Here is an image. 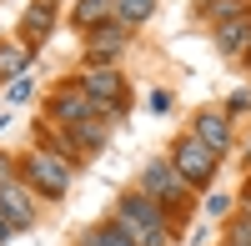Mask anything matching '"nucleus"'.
I'll use <instances>...</instances> for the list:
<instances>
[{
  "instance_id": "15",
  "label": "nucleus",
  "mask_w": 251,
  "mask_h": 246,
  "mask_svg": "<svg viewBox=\"0 0 251 246\" xmlns=\"http://www.w3.org/2000/svg\"><path fill=\"white\" fill-rule=\"evenodd\" d=\"M25 60H30V46H0V80H10Z\"/></svg>"
},
{
  "instance_id": "8",
  "label": "nucleus",
  "mask_w": 251,
  "mask_h": 246,
  "mask_svg": "<svg viewBox=\"0 0 251 246\" xmlns=\"http://www.w3.org/2000/svg\"><path fill=\"white\" fill-rule=\"evenodd\" d=\"M216 46H221L226 55H236V50H246V46H251V15H246V10L216 25Z\"/></svg>"
},
{
  "instance_id": "14",
  "label": "nucleus",
  "mask_w": 251,
  "mask_h": 246,
  "mask_svg": "<svg viewBox=\"0 0 251 246\" xmlns=\"http://www.w3.org/2000/svg\"><path fill=\"white\" fill-rule=\"evenodd\" d=\"M75 131V141H80V146H86V151H96V146H106V121H100V116H91V121H80V126H71Z\"/></svg>"
},
{
  "instance_id": "13",
  "label": "nucleus",
  "mask_w": 251,
  "mask_h": 246,
  "mask_svg": "<svg viewBox=\"0 0 251 246\" xmlns=\"http://www.w3.org/2000/svg\"><path fill=\"white\" fill-rule=\"evenodd\" d=\"M156 0H116V20L121 25H141V20H151Z\"/></svg>"
},
{
  "instance_id": "17",
  "label": "nucleus",
  "mask_w": 251,
  "mask_h": 246,
  "mask_svg": "<svg viewBox=\"0 0 251 246\" xmlns=\"http://www.w3.org/2000/svg\"><path fill=\"white\" fill-rule=\"evenodd\" d=\"M201 10H206V15L231 20V15H241V0H201Z\"/></svg>"
},
{
  "instance_id": "5",
  "label": "nucleus",
  "mask_w": 251,
  "mask_h": 246,
  "mask_svg": "<svg viewBox=\"0 0 251 246\" xmlns=\"http://www.w3.org/2000/svg\"><path fill=\"white\" fill-rule=\"evenodd\" d=\"M25 176H30L46 196H66V186H71V166H66L60 156H50V151L30 156V161H25Z\"/></svg>"
},
{
  "instance_id": "19",
  "label": "nucleus",
  "mask_w": 251,
  "mask_h": 246,
  "mask_svg": "<svg viewBox=\"0 0 251 246\" xmlns=\"http://www.w3.org/2000/svg\"><path fill=\"white\" fill-rule=\"evenodd\" d=\"M30 91H35L30 80H10V100H30Z\"/></svg>"
},
{
  "instance_id": "20",
  "label": "nucleus",
  "mask_w": 251,
  "mask_h": 246,
  "mask_svg": "<svg viewBox=\"0 0 251 246\" xmlns=\"http://www.w3.org/2000/svg\"><path fill=\"white\" fill-rule=\"evenodd\" d=\"M226 206H231V196H211V201H206V211H211V216H226Z\"/></svg>"
},
{
  "instance_id": "7",
  "label": "nucleus",
  "mask_w": 251,
  "mask_h": 246,
  "mask_svg": "<svg viewBox=\"0 0 251 246\" xmlns=\"http://www.w3.org/2000/svg\"><path fill=\"white\" fill-rule=\"evenodd\" d=\"M196 141H206L216 156H226V151H231V121L216 116V111H201L196 116Z\"/></svg>"
},
{
  "instance_id": "2",
  "label": "nucleus",
  "mask_w": 251,
  "mask_h": 246,
  "mask_svg": "<svg viewBox=\"0 0 251 246\" xmlns=\"http://www.w3.org/2000/svg\"><path fill=\"white\" fill-rule=\"evenodd\" d=\"M176 171L186 176V186H206L211 171H216V151L206 141H196V136H181L176 141Z\"/></svg>"
},
{
  "instance_id": "22",
  "label": "nucleus",
  "mask_w": 251,
  "mask_h": 246,
  "mask_svg": "<svg viewBox=\"0 0 251 246\" xmlns=\"http://www.w3.org/2000/svg\"><path fill=\"white\" fill-rule=\"evenodd\" d=\"M0 181H10V161L5 156H0Z\"/></svg>"
},
{
  "instance_id": "21",
  "label": "nucleus",
  "mask_w": 251,
  "mask_h": 246,
  "mask_svg": "<svg viewBox=\"0 0 251 246\" xmlns=\"http://www.w3.org/2000/svg\"><path fill=\"white\" fill-rule=\"evenodd\" d=\"M10 236V221H5V211H0V241H5Z\"/></svg>"
},
{
  "instance_id": "12",
  "label": "nucleus",
  "mask_w": 251,
  "mask_h": 246,
  "mask_svg": "<svg viewBox=\"0 0 251 246\" xmlns=\"http://www.w3.org/2000/svg\"><path fill=\"white\" fill-rule=\"evenodd\" d=\"M106 15H116V0H80V5H75V25L96 30Z\"/></svg>"
},
{
  "instance_id": "18",
  "label": "nucleus",
  "mask_w": 251,
  "mask_h": 246,
  "mask_svg": "<svg viewBox=\"0 0 251 246\" xmlns=\"http://www.w3.org/2000/svg\"><path fill=\"white\" fill-rule=\"evenodd\" d=\"M231 246H251V216L231 226Z\"/></svg>"
},
{
  "instance_id": "6",
  "label": "nucleus",
  "mask_w": 251,
  "mask_h": 246,
  "mask_svg": "<svg viewBox=\"0 0 251 246\" xmlns=\"http://www.w3.org/2000/svg\"><path fill=\"white\" fill-rule=\"evenodd\" d=\"M0 211H5L10 226H30V221H35V211H30V191L20 186L15 176H10V181H0Z\"/></svg>"
},
{
  "instance_id": "4",
  "label": "nucleus",
  "mask_w": 251,
  "mask_h": 246,
  "mask_svg": "<svg viewBox=\"0 0 251 246\" xmlns=\"http://www.w3.org/2000/svg\"><path fill=\"white\" fill-rule=\"evenodd\" d=\"M80 91H86L100 111H111V116L126 106V80H121L116 71H100V66H96V71H86V75H80Z\"/></svg>"
},
{
  "instance_id": "9",
  "label": "nucleus",
  "mask_w": 251,
  "mask_h": 246,
  "mask_svg": "<svg viewBox=\"0 0 251 246\" xmlns=\"http://www.w3.org/2000/svg\"><path fill=\"white\" fill-rule=\"evenodd\" d=\"M55 116L66 121V126H80V121L96 116V100H91L86 91H60V96H55Z\"/></svg>"
},
{
  "instance_id": "16",
  "label": "nucleus",
  "mask_w": 251,
  "mask_h": 246,
  "mask_svg": "<svg viewBox=\"0 0 251 246\" xmlns=\"http://www.w3.org/2000/svg\"><path fill=\"white\" fill-rule=\"evenodd\" d=\"M86 246H136V241L126 236V231L116 226V221H111V226H100V231H91V236H86Z\"/></svg>"
},
{
  "instance_id": "1",
  "label": "nucleus",
  "mask_w": 251,
  "mask_h": 246,
  "mask_svg": "<svg viewBox=\"0 0 251 246\" xmlns=\"http://www.w3.org/2000/svg\"><path fill=\"white\" fill-rule=\"evenodd\" d=\"M116 226L131 236L136 246H171L166 221H161V206H156L151 196H126L121 211H116Z\"/></svg>"
},
{
  "instance_id": "10",
  "label": "nucleus",
  "mask_w": 251,
  "mask_h": 246,
  "mask_svg": "<svg viewBox=\"0 0 251 246\" xmlns=\"http://www.w3.org/2000/svg\"><path fill=\"white\" fill-rule=\"evenodd\" d=\"M91 60H96V66H106V60H116L121 50H126V30L121 25H111V30H91Z\"/></svg>"
},
{
  "instance_id": "3",
  "label": "nucleus",
  "mask_w": 251,
  "mask_h": 246,
  "mask_svg": "<svg viewBox=\"0 0 251 246\" xmlns=\"http://www.w3.org/2000/svg\"><path fill=\"white\" fill-rule=\"evenodd\" d=\"M141 191L151 196V201H166V206H181L186 201V176L176 171V166H146V176H141Z\"/></svg>"
},
{
  "instance_id": "11",
  "label": "nucleus",
  "mask_w": 251,
  "mask_h": 246,
  "mask_svg": "<svg viewBox=\"0 0 251 246\" xmlns=\"http://www.w3.org/2000/svg\"><path fill=\"white\" fill-rule=\"evenodd\" d=\"M55 25V0H35V5L25 10V20H20V30H25V40H46Z\"/></svg>"
},
{
  "instance_id": "23",
  "label": "nucleus",
  "mask_w": 251,
  "mask_h": 246,
  "mask_svg": "<svg viewBox=\"0 0 251 246\" xmlns=\"http://www.w3.org/2000/svg\"><path fill=\"white\" fill-rule=\"evenodd\" d=\"M246 156H251V141H246Z\"/></svg>"
}]
</instances>
